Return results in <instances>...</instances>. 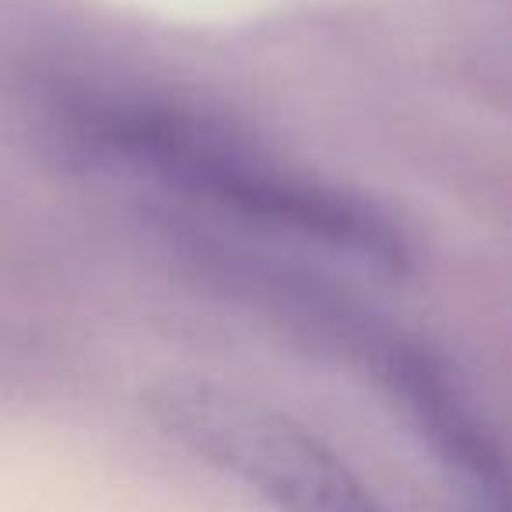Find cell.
Returning a JSON list of instances; mask_svg holds the SVG:
<instances>
[{"instance_id": "obj_1", "label": "cell", "mask_w": 512, "mask_h": 512, "mask_svg": "<svg viewBox=\"0 0 512 512\" xmlns=\"http://www.w3.org/2000/svg\"><path fill=\"white\" fill-rule=\"evenodd\" d=\"M92 141L148 176L228 207L260 225L285 228L355 260L400 271L407 246L372 204L285 169L228 130L169 106H109Z\"/></svg>"}, {"instance_id": "obj_2", "label": "cell", "mask_w": 512, "mask_h": 512, "mask_svg": "<svg viewBox=\"0 0 512 512\" xmlns=\"http://www.w3.org/2000/svg\"><path fill=\"white\" fill-rule=\"evenodd\" d=\"M172 428L271 512H390L334 446L278 411L190 393L172 404Z\"/></svg>"}]
</instances>
